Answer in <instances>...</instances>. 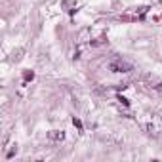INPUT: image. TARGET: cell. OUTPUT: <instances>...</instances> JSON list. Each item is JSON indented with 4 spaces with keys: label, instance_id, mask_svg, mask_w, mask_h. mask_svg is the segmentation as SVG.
Returning <instances> with one entry per match:
<instances>
[{
    "label": "cell",
    "instance_id": "1",
    "mask_svg": "<svg viewBox=\"0 0 162 162\" xmlns=\"http://www.w3.org/2000/svg\"><path fill=\"white\" fill-rule=\"evenodd\" d=\"M143 128L151 135H160L162 134V118L158 115H147L143 120Z\"/></svg>",
    "mask_w": 162,
    "mask_h": 162
},
{
    "label": "cell",
    "instance_id": "2",
    "mask_svg": "<svg viewBox=\"0 0 162 162\" xmlns=\"http://www.w3.org/2000/svg\"><path fill=\"white\" fill-rule=\"evenodd\" d=\"M132 69H134L132 63L122 59V57H115V59L109 61V71H113V73H130Z\"/></svg>",
    "mask_w": 162,
    "mask_h": 162
},
{
    "label": "cell",
    "instance_id": "3",
    "mask_svg": "<svg viewBox=\"0 0 162 162\" xmlns=\"http://www.w3.org/2000/svg\"><path fill=\"white\" fill-rule=\"evenodd\" d=\"M48 137H50L51 141H63L65 134H63V132H59V130H51V132H48Z\"/></svg>",
    "mask_w": 162,
    "mask_h": 162
},
{
    "label": "cell",
    "instance_id": "4",
    "mask_svg": "<svg viewBox=\"0 0 162 162\" xmlns=\"http://www.w3.org/2000/svg\"><path fill=\"white\" fill-rule=\"evenodd\" d=\"M34 78V73H32V71H25L23 73V80L25 82H29V80H32Z\"/></svg>",
    "mask_w": 162,
    "mask_h": 162
},
{
    "label": "cell",
    "instance_id": "5",
    "mask_svg": "<svg viewBox=\"0 0 162 162\" xmlns=\"http://www.w3.org/2000/svg\"><path fill=\"white\" fill-rule=\"evenodd\" d=\"M15 153H17V147H15V145H14V147H12V149H10V151H8V153H6V158H12V157H14Z\"/></svg>",
    "mask_w": 162,
    "mask_h": 162
},
{
    "label": "cell",
    "instance_id": "6",
    "mask_svg": "<svg viewBox=\"0 0 162 162\" xmlns=\"http://www.w3.org/2000/svg\"><path fill=\"white\" fill-rule=\"evenodd\" d=\"M73 124L76 126L78 130H82V122H80V118H76V116H74V118H73Z\"/></svg>",
    "mask_w": 162,
    "mask_h": 162
}]
</instances>
